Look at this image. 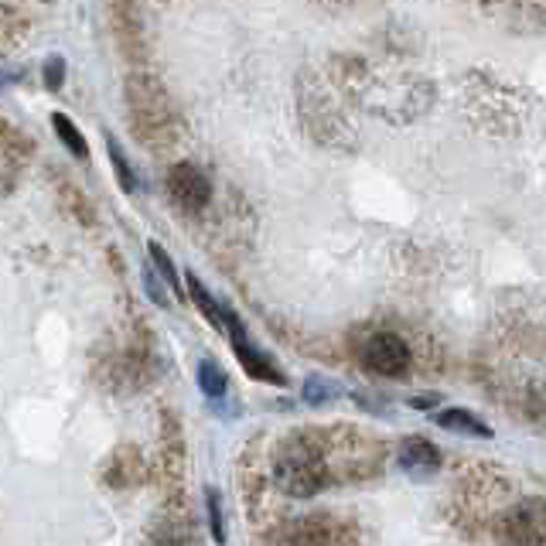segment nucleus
<instances>
[{
	"label": "nucleus",
	"mask_w": 546,
	"mask_h": 546,
	"mask_svg": "<svg viewBox=\"0 0 546 546\" xmlns=\"http://www.w3.org/2000/svg\"><path fill=\"white\" fill-rule=\"evenodd\" d=\"M205 506H209V526H212V540L226 543V523H222V506H219V492L209 488L205 492Z\"/></svg>",
	"instance_id": "nucleus-13"
},
{
	"label": "nucleus",
	"mask_w": 546,
	"mask_h": 546,
	"mask_svg": "<svg viewBox=\"0 0 546 546\" xmlns=\"http://www.w3.org/2000/svg\"><path fill=\"white\" fill-rule=\"evenodd\" d=\"M188 291H192V301L198 304V308H202V314L205 318L212 321L215 328H219V332H226L229 328V318H233V311L229 308H222L219 301H215V297L205 291V284L198 277H188Z\"/></svg>",
	"instance_id": "nucleus-8"
},
{
	"label": "nucleus",
	"mask_w": 546,
	"mask_h": 546,
	"mask_svg": "<svg viewBox=\"0 0 546 546\" xmlns=\"http://www.w3.org/2000/svg\"><path fill=\"white\" fill-rule=\"evenodd\" d=\"M144 284H147V291H151V297H154V304H161V308H168V297H164V291H161V284L154 280V273L147 270L144 273Z\"/></svg>",
	"instance_id": "nucleus-16"
},
{
	"label": "nucleus",
	"mask_w": 546,
	"mask_h": 546,
	"mask_svg": "<svg viewBox=\"0 0 546 546\" xmlns=\"http://www.w3.org/2000/svg\"><path fill=\"white\" fill-rule=\"evenodd\" d=\"M52 127H55V134H59L62 144L69 147V151L76 154V157H86V154H89L86 140H82V134L76 130V123L65 117V113H55V117H52Z\"/></svg>",
	"instance_id": "nucleus-9"
},
{
	"label": "nucleus",
	"mask_w": 546,
	"mask_h": 546,
	"mask_svg": "<svg viewBox=\"0 0 546 546\" xmlns=\"http://www.w3.org/2000/svg\"><path fill=\"white\" fill-rule=\"evenodd\" d=\"M335 396H342V386L332 383V379H325V376H311L308 383H304V400L314 403V407L335 400Z\"/></svg>",
	"instance_id": "nucleus-11"
},
{
	"label": "nucleus",
	"mask_w": 546,
	"mask_h": 546,
	"mask_svg": "<svg viewBox=\"0 0 546 546\" xmlns=\"http://www.w3.org/2000/svg\"><path fill=\"white\" fill-rule=\"evenodd\" d=\"M151 260H154L157 273H161V277L168 280V287H171V291H178V273H175V263H171V256L164 253L157 243H151Z\"/></svg>",
	"instance_id": "nucleus-14"
},
{
	"label": "nucleus",
	"mask_w": 546,
	"mask_h": 546,
	"mask_svg": "<svg viewBox=\"0 0 546 546\" xmlns=\"http://www.w3.org/2000/svg\"><path fill=\"white\" fill-rule=\"evenodd\" d=\"M362 362L379 372V376H400V372L410 369V349L400 335H390V332H379L372 335L362 349Z\"/></svg>",
	"instance_id": "nucleus-3"
},
{
	"label": "nucleus",
	"mask_w": 546,
	"mask_h": 546,
	"mask_svg": "<svg viewBox=\"0 0 546 546\" xmlns=\"http://www.w3.org/2000/svg\"><path fill=\"white\" fill-rule=\"evenodd\" d=\"M226 332H229V338H233L236 359L243 362V369L250 372L253 379H263V383H277V386H284V383H287L284 372L273 366V362H270L260 349H256V345H250V338H246V332H243V325H239L236 314L229 318V328H226Z\"/></svg>",
	"instance_id": "nucleus-5"
},
{
	"label": "nucleus",
	"mask_w": 546,
	"mask_h": 546,
	"mask_svg": "<svg viewBox=\"0 0 546 546\" xmlns=\"http://www.w3.org/2000/svg\"><path fill=\"white\" fill-rule=\"evenodd\" d=\"M273 475H277V485L284 488L287 495H294V499L318 495L328 482L318 451L304 441L284 444V451L277 454V468H273Z\"/></svg>",
	"instance_id": "nucleus-1"
},
{
	"label": "nucleus",
	"mask_w": 546,
	"mask_h": 546,
	"mask_svg": "<svg viewBox=\"0 0 546 546\" xmlns=\"http://www.w3.org/2000/svg\"><path fill=\"white\" fill-rule=\"evenodd\" d=\"M198 386H202L205 396H222L226 393V372H222L219 366H215L212 359H202L198 362Z\"/></svg>",
	"instance_id": "nucleus-10"
},
{
	"label": "nucleus",
	"mask_w": 546,
	"mask_h": 546,
	"mask_svg": "<svg viewBox=\"0 0 546 546\" xmlns=\"http://www.w3.org/2000/svg\"><path fill=\"white\" fill-rule=\"evenodd\" d=\"M106 147H110V161H113V168H117V175H120V185H123V192H134L137 188V175L130 171V164H127V154L120 151V144L113 137H106Z\"/></svg>",
	"instance_id": "nucleus-12"
},
{
	"label": "nucleus",
	"mask_w": 546,
	"mask_h": 546,
	"mask_svg": "<svg viewBox=\"0 0 546 546\" xmlns=\"http://www.w3.org/2000/svg\"><path fill=\"white\" fill-rule=\"evenodd\" d=\"M434 403H437V396H413L410 407L413 410H427V407H434Z\"/></svg>",
	"instance_id": "nucleus-17"
},
{
	"label": "nucleus",
	"mask_w": 546,
	"mask_h": 546,
	"mask_svg": "<svg viewBox=\"0 0 546 546\" xmlns=\"http://www.w3.org/2000/svg\"><path fill=\"white\" fill-rule=\"evenodd\" d=\"M434 424L444 427V430H454V434H475V437H492V427L485 420H478L471 410H461V407H451V410H441L434 413Z\"/></svg>",
	"instance_id": "nucleus-6"
},
{
	"label": "nucleus",
	"mask_w": 546,
	"mask_h": 546,
	"mask_svg": "<svg viewBox=\"0 0 546 546\" xmlns=\"http://www.w3.org/2000/svg\"><path fill=\"white\" fill-rule=\"evenodd\" d=\"M168 192L171 198L181 205L185 212H198V209H205L209 205V198H212V185H209V178L202 175V171L195 168V164H175V168L168 171Z\"/></svg>",
	"instance_id": "nucleus-4"
},
{
	"label": "nucleus",
	"mask_w": 546,
	"mask_h": 546,
	"mask_svg": "<svg viewBox=\"0 0 546 546\" xmlns=\"http://www.w3.org/2000/svg\"><path fill=\"white\" fill-rule=\"evenodd\" d=\"M62 79H65V62L59 59V55H55V59L45 62V86L48 89H59Z\"/></svg>",
	"instance_id": "nucleus-15"
},
{
	"label": "nucleus",
	"mask_w": 546,
	"mask_h": 546,
	"mask_svg": "<svg viewBox=\"0 0 546 546\" xmlns=\"http://www.w3.org/2000/svg\"><path fill=\"white\" fill-rule=\"evenodd\" d=\"M502 546H543L546 543V502L523 499L516 502L499 523Z\"/></svg>",
	"instance_id": "nucleus-2"
},
{
	"label": "nucleus",
	"mask_w": 546,
	"mask_h": 546,
	"mask_svg": "<svg viewBox=\"0 0 546 546\" xmlns=\"http://www.w3.org/2000/svg\"><path fill=\"white\" fill-rule=\"evenodd\" d=\"M400 465L410 468V471H417V468L434 471L437 465H441V451H437L430 441H424V437H407L400 448Z\"/></svg>",
	"instance_id": "nucleus-7"
}]
</instances>
